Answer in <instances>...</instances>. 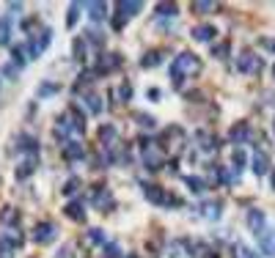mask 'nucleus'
<instances>
[{"label": "nucleus", "mask_w": 275, "mask_h": 258, "mask_svg": "<svg viewBox=\"0 0 275 258\" xmlns=\"http://www.w3.org/2000/svg\"><path fill=\"white\" fill-rule=\"evenodd\" d=\"M215 9H218L215 3H204V0H196V3H193V11H198V14H212Z\"/></svg>", "instance_id": "7c9ffc66"}, {"label": "nucleus", "mask_w": 275, "mask_h": 258, "mask_svg": "<svg viewBox=\"0 0 275 258\" xmlns=\"http://www.w3.org/2000/svg\"><path fill=\"white\" fill-rule=\"evenodd\" d=\"M119 93H121V102H130V99H132V85L124 83V85L119 88Z\"/></svg>", "instance_id": "a19ab883"}, {"label": "nucleus", "mask_w": 275, "mask_h": 258, "mask_svg": "<svg viewBox=\"0 0 275 258\" xmlns=\"http://www.w3.org/2000/svg\"><path fill=\"white\" fill-rule=\"evenodd\" d=\"M272 74H275V69H272Z\"/></svg>", "instance_id": "de8ad7c7"}, {"label": "nucleus", "mask_w": 275, "mask_h": 258, "mask_svg": "<svg viewBox=\"0 0 275 258\" xmlns=\"http://www.w3.org/2000/svg\"><path fill=\"white\" fill-rule=\"evenodd\" d=\"M143 195L149 198L151 203H157V206H162V203L171 201V195H165V190H162L160 184H143Z\"/></svg>", "instance_id": "0eeeda50"}, {"label": "nucleus", "mask_w": 275, "mask_h": 258, "mask_svg": "<svg viewBox=\"0 0 275 258\" xmlns=\"http://www.w3.org/2000/svg\"><path fill=\"white\" fill-rule=\"evenodd\" d=\"M198 258H218V253H212V250H201Z\"/></svg>", "instance_id": "a18cd8bd"}, {"label": "nucleus", "mask_w": 275, "mask_h": 258, "mask_svg": "<svg viewBox=\"0 0 275 258\" xmlns=\"http://www.w3.org/2000/svg\"><path fill=\"white\" fill-rule=\"evenodd\" d=\"M201 217L204 220H220V203L218 201H207L201 206Z\"/></svg>", "instance_id": "6ab92c4d"}, {"label": "nucleus", "mask_w": 275, "mask_h": 258, "mask_svg": "<svg viewBox=\"0 0 275 258\" xmlns=\"http://www.w3.org/2000/svg\"><path fill=\"white\" fill-rule=\"evenodd\" d=\"M245 162H248L245 151H242V149H234V154H231V168H234V173H237V179H239V173H242Z\"/></svg>", "instance_id": "412c9836"}, {"label": "nucleus", "mask_w": 275, "mask_h": 258, "mask_svg": "<svg viewBox=\"0 0 275 258\" xmlns=\"http://www.w3.org/2000/svg\"><path fill=\"white\" fill-rule=\"evenodd\" d=\"M91 203L99 209V212H110V209H113V195H110L108 187L97 184V187L91 190Z\"/></svg>", "instance_id": "20e7f679"}, {"label": "nucleus", "mask_w": 275, "mask_h": 258, "mask_svg": "<svg viewBox=\"0 0 275 258\" xmlns=\"http://www.w3.org/2000/svg\"><path fill=\"white\" fill-rule=\"evenodd\" d=\"M0 220H3L6 225H14V222L20 220V214H17L14 206H3V212H0Z\"/></svg>", "instance_id": "b1692460"}, {"label": "nucleus", "mask_w": 275, "mask_h": 258, "mask_svg": "<svg viewBox=\"0 0 275 258\" xmlns=\"http://www.w3.org/2000/svg\"><path fill=\"white\" fill-rule=\"evenodd\" d=\"M17 149L28 157H39V140L33 138V135H20V138H17Z\"/></svg>", "instance_id": "1a4fd4ad"}, {"label": "nucleus", "mask_w": 275, "mask_h": 258, "mask_svg": "<svg viewBox=\"0 0 275 258\" xmlns=\"http://www.w3.org/2000/svg\"><path fill=\"white\" fill-rule=\"evenodd\" d=\"M261 58L259 55H253V52H239V58H237V72H242V74H259L261 72Z\"/></svg>", "instance_id": "7ed1b4c3"}, {"label": "nucleus", "mask_w": 275, "mask_h": 258, "mask_svg": "<svg viewBox=\"0 0 275 258\" xmlns=\"http://www.w3.org/2000/svg\"><path fill=\"white\" fill-rule=\"evenodd\" d=\"M3 239H9L14 247H20V244H22V236H20V231H17V228H9V231L3 233Z\"/></svg>", "instance_id": "f704fd0d"}, {"label": "nucleus", "mask_w": 275, "mask_h": 258, "mask_svg": "<svg viewBox=\"0 0 275 258\" xmlns=\"http://www.w3.org/2000/svg\"><path fill=\"white\" fill-rule=\"evenodd\" d=\"M259 47L275 55V39H270V36H261V39H259Z\"/></svg>", "instance_id": "4c0bfd02"}, {"label": "nucleus", "mask_w": 275, "mask_h": 258, "mask_svg": "<svg viewBox=\"0 0 275 258\" xmlns=\"http://www.w3.org/2000/svg\"><path fill=\"white\" fill-rule=\"evenodd\" d=\"M58 91H61V85H55V83H44V85H39L36 96H39V99H44V96H52V93H58Z\"/></svg>", "instance_id": "a878e982"}, {"label": "nucleus", "mask_w": 275, "mask_h": 258, "mask_svg": "<svg viewBox=\"0 0 275 258\" xmlns=\"http://www.w3.org/2000/svg\"><path fill=\"white\" fill-rule=\"evenodd\" d=\"M88 242H91V244H102V247H105V231L91 228V231H88Z\"/></svg>", "instance_id": "72a5a7b5"}, {"label": "nucleus", "mask_w": 275, "mask_h": 258, "mask_svg": "<svg viewBox=\"0 0 275 258\" xmlns=\"http://www.w3.org/2000/svg\"><path fill=\"white\" fill-rule=\"evenodd\" d=\"M83 9H88L91 20L99 22V20H105V11H108V6H105V3H83Z\"/></svg>", "instance_id": "4be33fe9"}, {"label": "nucleus", "mask_w": 275, "mask_h": 258, "mask_svg": "<svg viewBox=\"0 0 275 258\" xmlns=\"http://www.w3.org/2000/svg\"><path fill=\"white\" fill-rule=\"evenodd\" d=\"M116 9H119L121 17H127V20H130V17H135L138 11L143 9V3H138V0H130V3H127V0H121V3H116Z\"/></svg>", "instance_id": "a211bd4d"}, {"label": "nucleus", "mask_w": 275, "mask_h": 258, "mask_svg": "<svg viewBox=\"0 0 275 258\" xmlns=\"http://www.w3.org/2000/svg\"><path fill=\"white\" fill-rule=\"evenodd\" d=\"M229 50H231V44H229V42H220V44H218V47H215V50H212V55L223 61V58H229Z\"/></svg>", "instance_id": "c9c22d12"}, {"label": "nucleus", "mask_w": 275, "mask_h": 258, "mask_svg": "<svg viewBox=\"0 0 275 258\" xmlns=\"http://www.w3.org/2000/svg\"><path fill=\"white\" fill-rule=\"evenodd\" d=\"M187 187H190V192H196V195H198V192L207 190V181L198 179V176H190V179H187Z\"/></svg>", "instance_id": "bb28decb"}, {"label": "nucleus", "mask_w": 275, "mask_h": 258, "mask_svg": "<svg viewBox=\"0 0 275 258\" xmlns=\"http://www.w3.org/2000/svg\"><path fill=\"white\" fill-rule=\"evenodd\" d=\"M85 157V146L77 143V140H66L63 143V160L66 162H74V160H83Z\"/></svg>", "instance_id": "6e6552de"}, {"label": "nucleus", "mask_w": 275, "mask_h": 258, "mask_svg": "<svg viewBox=\"0 0 275 258\" xmlns=\"http://www.w3.org/2000/svg\"><path fill=\"white\" fill-rule=\"evenodd\" d=\"M229 138H231V143H245V140L250 138V126L245 124V121H239L237 126H231Z\"/></svg>", "instance_id": "dca6fc26"}, {"label": "nucleus", "mask_w": 275, "mask_h": 258, "mask_svg": "<svg viewBox=\"0 0 275 258\" xmlns=\"http://www.w3.org/2000/svg\"><path fill=\"white\" fill-rule=\"evenodd\" d=\"M119 63H121V55H119V52H102V55H99V61H97V74L113 72Z\"/></svg>", "instance_id": "423d86ee"}, {"label": "nucleus", "mask_w": 275, "mask_h": 258, "mask_svg": "<svg viewBox=\"0 0 275 258\" xmlns=\"http://www.w3.org/2000/svg\"><path fill=\"white\" fill-rule=\"evenodd\" d=\"M272 190H275V173H272Z\"/></svg>", "instance_id": "49530a36"}, {"label": "nucleus", "mask_w": 275, "mask_h": 258, "mask_svg": "<svg viewBox=\"0 0 275 258\" xmlns=\"http://www.w3.org/2000/svg\"><path fill=\"white\" fill-rule=\"evenodd\" d=\"M272 126H275V124H272Z\"/></svg>", "instance_id": "09e8293b"}, {"label": "nucleus", "mask_w": 275, "mask_h": 258, "mask_svg": "<svg viewBox=\"0 0 275 258\" xmlns=\"http://www.w3.org/2000/svg\"><path fill=\"white\" fill-rule=\"evenodd\" d=\"M146 96H151L157 102V99H160V88H151V91H146Z\"/></svg>", "instance_id": "c03bdc74"}, {"label": "nucleus", "mask_w": 275, "mask_h": 258, "mask_svg": "<svg viewBox=\"0 0 275 258\" xmlns=\"http://www.w3.org/2000/svg\"><path fill=\"white\" fill-rule=\"evenodd\" d=\"M80 9H83L80 3H72V6H69V17H66V25H69V28L77 25V20H80Z\"/></svg>", "instance_id": "393cba45"}, {"label": "nucleus", "mask_w": 275, "mask_h": 258, "mask_svg": "<svg viewBox=\"0 0 275 258\" xmlns=\"http://www.w3.org/2000/svg\"><path fill=\"white\" fill-rule=\"evenodd\" d=\"M198 69H201V61H198L193 52H179V55L173 58V63H171V80H173V85L182 88L185 80L193 77Z\"/></svg>", "instance_id": "f257e3e1"}, {"label": "nucleus", "mask_w": 275, "mask_h": 258, "mask_svg": "<svg viewBox=\"0 0 275 258\" xmlns=\"http://www.w3.org/2000/svg\"><path fill=\"white\" fill-rule=\"evenodd\" d=\"M140 146H143V168H149V171H160V168L165 165V154H162V149L157 143H151V140H140Z\"/></svg>", "instance_id": "f03ea898"}, {"label": "nucleus", "mask_w": 275, "mask_h": 258, "mask_svg": "<svg viewBox=\"0 0 275 258\" xmlns=\"http://www.w3.org/2000/svg\"><path fill=\"white\" fill-rule=\"evenodd\" d=\"M250 171H253L256 176H267V173H270V160H267L264 151H256V154H253V165H250Z\"/></svg>", "instance_id": "f8f14e48"}, {"label": "nucleus", "mask_w": 275, "mask_h": 258, "mask_svg": "<svg viewBox=\"0 0 275 258\" xmlns=\"http://www.w3.org/2000/svg\"><path fill=\"white\" fill-rule=\"evenodd\" d=\"M88 39H91L94 44H102V36H99V31H97V28H91V31H88Z\"/></svg>", "instance_id": "37998d69"}, {"label": "nucleus", "mask_w": 275, "mask_h": 258, "mask_svg": "<svg viewBox=\"0 0 275 258\" xmlns=\"http://www.w3.org/2000/svg\"><path fill=\"white\" fill-rule=\"evenodd\" d=\"M196 42H212L215 36H218V31H215L212 25H198V28H193V33H190Z\"/></svg>", "instance_id": "4468645a"}, {"label": "nucleus", "mask_w": 275, "mask_h": 258, "mask_svg": "<svg viewBox=\"0 0 275 258\" xmlns=\"http://www.w3.org/2000/svg\"><path fill=\"white\" fill-rule=\"evenodd\" d=\"M248 228L253 231V236L264 231V212H259V209H250V212H248Z\"/></svg>", "instance_id": "ddd939ff"}, {"label": "nucleus", "mask_w": 275, "mask_h": 258, "mask_svg": "<svg viewBox=\"0 0 275 258\" xmlns=\"http://www.w3.org/2000/svg\"><path fill=\"white\" fill-rule=\"evenodd\" d=\"M77 190H80V179H74V176H72V179H69L66 184L61 187V192H63V195H74Z\"/></svg>", "instance_id": "473e14b6"}, {"label": "nucleus", "mask_w": 275, "mask_h": 258, "mask_svg": "<svg viewBox=\"0 0 275 258\" xmlns=\"http://www.w3.org/2000/svg\"><path fill=\"white\" fill-rule=\"evenodd\" d=\"M256 239H259V247H261V253L275 255V228H264L261 233H256Z\"/></svg>", "instance_id": "9d476101"}, {"label": "nucleus", "mask_w": 275, "mask_h": 258, "mask_svg": "<svg viewBox=\"0 0 275 258\" xmlns=\"http://www.w3.org/2000/svg\"><path fill=\"white\" fill-rule=\"evenodd\" d=\"M157 14L160 17H176L179 9H176V3H160L157 6Z\"/></svg>", "instance_id": "cd10ccee"}, {"label": "nucleus", "mask_w": 275, "mask_h": 258, "mask_svg": "<svg viewBox=\"0 0 275 258\" xmlns=\"http://www.w3.org/2000/svg\"><path fill=\"white\" fill-rule=\"evenodd\" d=\"M196 138L201 140V143H198V146H201V151H212L215 146H218V140H215V138H212V135H209V132H198Z\"/></svg>", "instance_id": "5701e85b"}, {"label": "nucleus", "mask_w": 275, "mask_h": 258, "mask_svg": "<svg viewBox=\"0 0 275 258\" xmlns=\"http://www.w3.org/2000/svg\"><path fill=\"white\" fill-rule=\"evenodd\" d=\"M102 253H105V258H121L119 244H105V247H102Z\"/></svg>", "instance_id": "e433bc0d"}, {"label": "nucleus", "mask_w": 275, "mask_h": 258, "mask_svg": "<svg viewBox=\"0 0 275 258\" xmlns=\"http://www.w3.org/2000/svg\"><path fill=\"white\" fill-rule=\"evenodd\" d=\"M135 118H138V124H140V126H146V129H154V121H157V118H151V115H143V113H138Z\"/></svg>", "instance_id": "58836bf2"}, {"label": "nucleus", "mask_w": 275, "mask_h": 258, "mask_svg": "<svg viewBox=\"0 0 275 258\" xmlns=\"http://www.w3.org/2000/svg\"><path fill=\"white\" fill-rule=\"evenodd\" d=\"M9 33H11V22L6 17H0V44H9Z\"/></svg>", "instance_id": "c756f323"}, {"label": "nucleus", "mask_w": 275, "mask_h": 258, "mask_svg": "<svg viewBox=\"0 0 275 258\" xmlns=\"http://www.w3.org/2000/svg\"><path fill=\"white\" fill-rule=\"evenodd\" d=\"M85 104H88L91 113H102V99H99L97 93H88V96H85Z\"/></svg>", "instance_id": "c85d7f7f"}, {"label": "nucleus", "mask_w": 275, "mask_h": 258, "mask_svg": "<svg viewBox=\"0 0 275 258\" xmlns=\"http://www.w3.org/2000/svg\"><path fill=\"white\" fill-rule=\"evenodd\" d=\"M160 61H162V52L160 50H151V52H146V55L140 58V66H143V69H154V66H160Z\"/></svg>", "instance_id": "aec40b11"}, {"label": "nucleus", "mask_w": 275, "mask_h": 258, "mask_svg": "<svg viewBox=\"0 0 275 258\" xmlns=\"http://www.w3.org/2000/svg\"><path fill=\"white\" fill-rule=\"evenodd\" d=\"M66 217L69 220H77V222H83L85 220V206H83V201H72V203H66Z\"/></svg>", "instance_id": "2eb2a0df"}, {"label": "nucleus", "mask_w": 275, "mask_h": 258, "mask_svg": "<svg viewBox=\"0 0 275 258\" xmlns=\"http://www.w3.org/2000/svg\"><path fill=\"white\" fill-rule=\"evenodd\" d=\"M234 258H259L250 247H245V244H234Z\"/></svg>", "instance_id": "2f4dec72"}, {"label": "nucleus", "mask_w": 275, "mask_h": 258, "mask_svg": "<svg viewBox=\"0 0 275 258\" xmlns=\"http://www.w3.org/2000/svg\"><path fill=\"white\" fill-rule=\"evenodd\" d=\"M36 165H39V157H25L20 162V168H17V179H28V176L36 171Z\"/></svg>", "instance_id": "f3484780"}, {"label": "nucleus", "mask_w": 275, "mask_h": 258, "mask_svg": "<svg viewBox=\"0 0 275 258\" xmlns=\"http://www.w3.org/2000/svg\"><path fill=\"white\" fill-rule=\"evenodd\" d=\"M72 132H77V129H74L72 118H69V113L61 115V118H58V124H55V138L61 140V143H66V138H69Z\"/></svg>", "instance_id": "9b49d317"}, {"label": "nucleus", "mask_w": 275, "mask_h": 258, "mask_svg": "<svg viewBox=\"0 0 275 258\" xmlns=\"http://www.w3.org/2000/svg\"><path fill=\"white\" fill-rule=\"evenodd\" d=\"M124 25H127V17L116 14V17H113V28H116V31H121V28H124Z\"/></svg>", "instance_id": "79ce46f5"}, {"label": "nucleus", "mask_w": 275, "mask_h": 258, "mask_svg": "<svg viewBox=\"0 0 275 258\" xmlns=\"http://www.w3.org/2000/svg\"><path fill=\"white\" fill-rule=\"evenodd\" d=\"M74 58H85V42L83 39H74Z\"/></svg>", "instance_id": "ea45409f"}, {"label": "nucleus", "mask_w": 275, "mask_h": 258, "mask_svg": "<svg viewBox=\"0 0 275 258\" xmlns=\"http://www.w3.org/2000/svg\"><path fill=\"white\" fill-rule=\"evenodd\" d=\"M58 239V228L52 225V222H39L36 228H33V242L36 244H50Z\"/></svg>", "instance_id": "39448f33"}]
</instances>
